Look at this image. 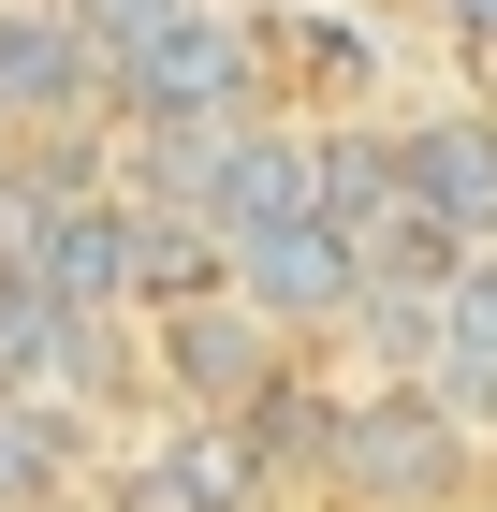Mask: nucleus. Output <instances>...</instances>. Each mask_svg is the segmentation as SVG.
Wrapping results in <instances>:
<instances>
[{"mask_svg":"<svg viewBox=\"0 0 497 512\" xmlns=\"http://www.w3.org/2000/svg\"><path fill=\"white\" fill-rule=\"evenodd\" d=\"M264 30L220 0H161L132 44H103V103L132 132H191V118H264Z\"/></svg>","mask_w":497,"mask_h":512,"instance_id":"obj_1","label":"nucleus"},{"mask_svg":"<svg viewBox=\"0 0 497 512\" xmlns=\"http://www.w3.org/2000/svg\"><path fill=\"white\" fill-rule=\"evenodd\" d=\"M220 293H234V308H264L278 337H351L366 235H351V220H322V205H293V220H249V235H220Z\"/></svg>","mask_w":497,"mask_h":512,"instance_id":"obj_2","label":"nucleus"},{"mask_svg":"<svg viewBox=\"0 0 497 512\" xmlns=\"http://www.w3.org/2000/svg\"><path fill=\"white\" fill-rule=\"evenodd\" d=\"M322 469L381 512H424V498L468 483V425L439 410V381H366V395H337V454Z\"/></svg>","mask_w":497,"mask_h":512,"instance_id":"obj_3","label":"nucleus"},{"mask_svg":"<svg viewBox=\"0 0 497 512\" xmlns=\"http://www.w3.org/2000/svg\"><path fill=\"white\" fill-rule=\"evenodd\" d=\"M147 352H161V381H176V410H249V395L293 366V337H278L264 308H234V293H176V308H147Z\"/></svg>","mask_w":497,"mask_h":512,"instance_id":"obj_4","label":"nucleus"},{"mask_svg":"<svg viewBox=\"0 0 497 512\" xmlns=\"http://www.w3.org/2000/svg\"><path fill=\"white\" fill-rule=\"evenodd\" d=\"M74 118H103V44L59 0H0V147L15 132H74Z\"/></svg>","mask_w":497,"mask_h":512,"instance_id":"obj_5","label":"nucleus"},{"mask_svg":"<svg viewBox=\"0 0 497 512\" xmlns=\"http://www.w3.org/2000/svg\"><path fill=\"white\" fill-rule=\"evenodd\" d=\"M395 191L439 220L454 249H497V103H439L395 118Z\"/></svg>","mask_w":497,"mask_h":512,"instance_id":"obj_6","label":"nucleus"},{"mask_svg":"<svg viewBox=\"0 0 497 512\" xmlns=\"http://www.w3.org/2000/svg\"><path fill=\"white\" fill-rule=\"evenodd\" d=\"M264 498V469H249V439L220 425V410H176V425L132 454V469L103 483L88 512H249Z\"/></svg>","mask_w":497,"mask_h":512,"instance_id":"obj_7","label":"nucleus"},{"mask_svg":"<svg viewBox=\"0 0 497 512\" xmlns=\"http://www.w3.org/2000/svg\"><path fill=\"white\" fill-rule=\"evenodd\" d=\"M439 410H497V249H454V278H439Z\"/></svg>","mask_w":497,"mask_h":512,"instance_id":"obj_8","label":"nucleus"},{"mask_svg":"<svg viewBox=\"0 0 497 512\" xmlns=\"http://www.w3.org/2000/svg\"><path fill=\"white\" fill-rule=\"evenodd\" d=\"M74 469H88V410L0 395V512H15V498H74Z\"/></svg>","mask_w":497,"mask_h":512,"instance_id":"obj_9","label":"nucleus"},{"mask_svg":"<svg viewBox=\"0 0 497 512\" xmlns=\"http://www.w3.org/2000/svg\"><path fill=\"white\" fill-rule=\"evenodd\" d=\"M59 15H74L88 44H132V30H147V15H161V0H59Z\"/></svg>","mask_w":497,"mask_h":512,"instance_id":"obj_10","label":"nucleus"},{"mask_svg":"<svg viewBox=\"0 0 497 512\" xmlns=\"http://www.w3.org/2000/svg\"><path fill=\"white\" fill-rule=\"evenodd\" d=\"M439 30H454L468 59H483V74H497V0H439Z\"/></svg>","mask_w":497,"mask_h":512,"instance_id":"obj_11","label":"nucleus"},{"mask_svg":"<svg viewBox=\"0 0 497 512\" xmlns=\"http://www.w3.org/2000/svg\"><path fill=\"white\" fill-rule=\"evenodd\" d=\"M15 512H88V498H15Z\"/></svg>","mask_w":497,"mask_h":512,"instance_id":"obj_12","label":"nucleus"}]
</instances>
